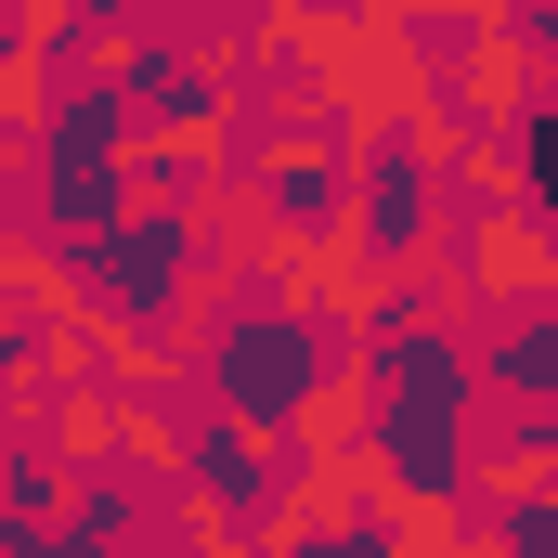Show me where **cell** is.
<instances>
[{
    "label": "cell",
    "mask_w": 558,
    "mask_h": 558,
    "mask_svg": "<svg viewBox=\"0 0 558 558\" xmlns=\"http://www.w3.org/2000/svg\"><path fill=\"white\" fill-rule=\"evenodd\" d=\"M390 468L416 494H454V351L441 338L390 351Z\"/></svg>",
    "instance_id": "1"
},
{
    "label": "cell",
    "mask_w": 558,
    "mask_h": 558,
    "mask_svg": "<svg viewBox=\"0 0 558 558\" xmlns=\"http://www.w3.org/2000/svg\"><path fill=\"white\" fill-rule=\"evenodd\" d=\"M299 558H390V533L364 520V533H325V546H299Z\"/></svg>",
    "instance_id": "2"
},
{
    "label": "cell",
    "mask_w": 558,
    "mask_h": 558,
    "mask_svg": "<svg viewBox=\"0 0 558 558\" xmlns=\"http://www.w3.org/2000/svg\"><path fill=\"white\" fill-rule=\"evenodd\" d=\"M507 558H558V507H520V546Z\"/></svg>",
    "instance_id": "3"
}]
</instances>
